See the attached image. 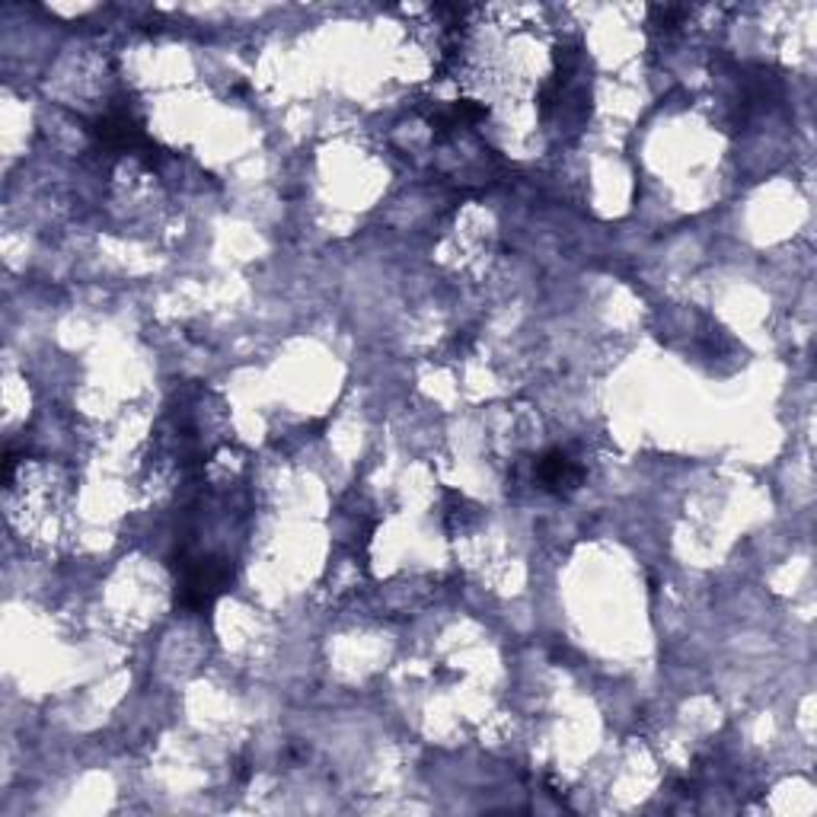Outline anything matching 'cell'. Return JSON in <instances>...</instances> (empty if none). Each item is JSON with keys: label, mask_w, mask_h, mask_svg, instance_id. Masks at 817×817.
Listing matches in <instances>:
<instances>
[{"label": "cell", "mask_w": 817, "mask_h": 817, "mask_svg": "<svg viewBox=\"0 0 817 817\" xmlns=\"http://www.w3.org/2000/svg\"><path fill=\"white\" fill-rule=\"evenodd\" d=\"M585 480L582 466L575 460H568L562 451H549L546 457L536 460V483L543 485L546 492H556V495H568L572 488H578Z\"/></svg>", "instance_id": "cell-1"}]
</instances>
